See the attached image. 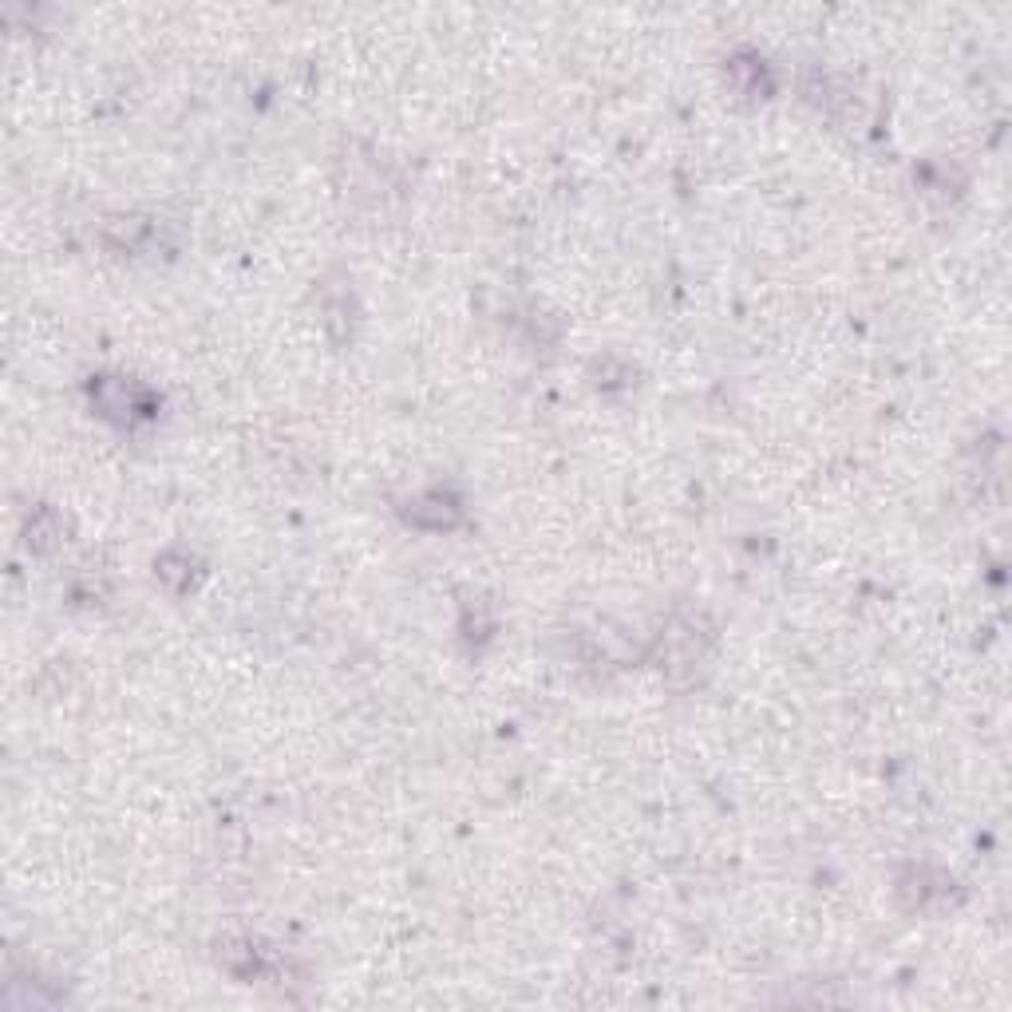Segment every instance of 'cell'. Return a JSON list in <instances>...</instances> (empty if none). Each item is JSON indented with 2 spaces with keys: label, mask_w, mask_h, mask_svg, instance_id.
<instances>
[{
  "label": "cell",
  "mask_w": 1012,
  "mask_h": 1012,
  "mask_svg": "<svg viewBox=\"0 0 1012 1012\" xmlns=\"http://www.w3.org/2000/svg\"><path fill=\"white\" fill-rule=\"evenodd\" d=\"M103 242L131 257H159L179 250V226L159 214H123L103 230Z\"/></svg>",
  "instance_id": "obj_1"
},
{
  "label": "cell",
  "mask_w": 1012,
  "mask_h": 1012,
  "mask_svg": "<svg viewBox=\"0 0 1012 1012\" xmlns=\"http://www.w3.org/2000/svg\"><path fill=\"white\" fill-rule=\"evenodd\" d=\"M91 404L100 407L103 419H111V424H119V427L143 424V419H151L154 412H159L151 388H143L139 380H126V376L91 380Z\"/></svg>",
  "instance_id": "obj_2"
},
{
  "label": "cell",
  "mask_w": 1012,
  "mask_h": 1012,
  "mask_svg": "<svg viewBox=\"0 0 1012 1012\" xmlns=\"http://www.w3.org/2000/svg\"><path fill=\"white\" fill-rule=\"evenodd\" d=\"M217 961L230 969L234 976L242 981H253V976H265L273 969V949H265L257 938H226L217 941Z\"/></svg>",
  "instance_id": "obj_3"
},
{
  "label": "cell",
  "mask_w": 1012,
  "mask_h": 1012,
  "mask_svg": "<svg viewBox=\"0 0 1012 1012\" xmlns=\"http://www.w3.org/2000/svg\"><path fill=\"white\" fill-rule=\"evenodd\" d=\"M463 506L455 495H447V490H424V495H416L412 503H407L404 518L412 526H424V530H452L455 523H459Z\"/></svg>",
  "instance_id": "obj_4"
},
{
  "label": "cell",
  "mask_w": 1012,
  "mask_h": 1012,
  "mask_svg": "<svg viewBox=\"0 0 1012 1012\" xmlns=\"http://www.w3.org/2000/svg\"><path fill=\"white\" fill-rule=\"evenodd\" d=\"M154 574H159V581H163L171 594H186V589H194V581L202 578V561L186 550H166L163 558L154 561Z\"/></svg>",
  "instance_id": "obj_5"
},
{
  "label": "cell",
  "mask_w": 1012,
  "mask_h": 1012,
  "mask_svg": "<svg viewBox=\"0 0 1012 1012\" xmlns=\"http://www.w3.org/2000/svg\"><path fill=\"white\" fill-rule=\"evenodd\" d=\"M700 645H705V632L696 629V621H672L669 632H665V652H669V669H680V665H692L700 657Z\"/></svg>",
  "instance_id": "obj_6"
},
{
  "label": "cell",
  "mask_w": 1012,
  "mask_h": 1012,
  "mask_svg": "<svg viewBox=\"0 0 1012 1012\" xmlns=\"http://www.w3.org/2000/svg\"><path fill=\"white\" fill-rule=\"evenodd\" d=\"M728 80H732V88L740 91V95H768L771 91V80H768V68H763V60H756V55H732L728 60Z\"/></svg>",
  "instance_id": "obj_7"
},
{
  "label": "cell",
  "mask_w": 1012,
  "mask_h": 1012,
  "mask_svg": "<svg viewBox=\"0 0 1012 1012\" xmlns=\"http://www.w3.org/2000/svg\"><path fill=\"white\" fill-rule=\"evenodd\" d=\"M321 316H325V328L333 341H348L353 336V293L336 290L321 297Z\"/></svg>",
  "instance_id": "obj_8"
},
{
  "label": "cell",
  "mask_w": 1012,
  "mask_h": 1012,
  "mask_svg": "<svg viewBox=\"0 0 1012 1012\" xmlns=\"http://www.w3.org/2000/svg\"><path fill=\"white\" fill-rule=\"evenodd\" d=\"M28 550H37V554H48L52 546H60V538H63V523H60V515H55L52 506H37L32 510V518H28Z\"/></svg>",
  "instance_id": "obj_9"
}]
</instances>
